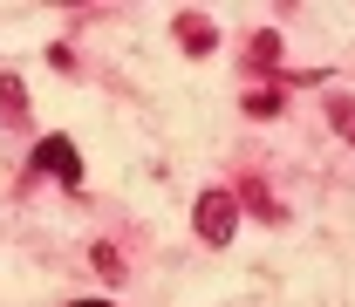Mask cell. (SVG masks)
<instances>
[{"label": "cell", "mask_w": 355, "mask_h": 307, "mask_svg": "<svg viewBox=\"0 0 355 307\" xmlns=\"http://www.w3.org/2000/svg\"><path fill=\"white\" fill-rule=\"evenodd\" d=\"M191 225H198L205 246H232V232H239V198H232V191H205L198 212H191Z\"/></svg>", "instance_id": "6da1fadb"}, {"label": "cell", "mask_w": 355, "mask_h": 307, "mask_svg": "<svg viewBox=\"0 0 355 307\" xmlns=\"http://www.w3.org/2000/svg\"><path fill=\"white\" fill-rule=\"evenodd\" d=\"M28 164H35V171H55V177H69V184L83 177V157H76V143H69V137H42Z\"/></svg>", "instance_id": "7a4b0ae2"}, {"label": "cell", "mask_w": 355, "mask_h": 307, "mask_svg": "<svg viewBox=\"0 0 355 307\" xmlns=\"http://www.w3.org/2000/svg\"><path fill=\"white\" fill-rule=\"evenodd\" d=\"M178 42L191 48V55H212V42H219V35H212V21H198V14H184V21H178Z\"/></svg>", "instance_id": "3957f363"}, {"label": "cell", "mask_w": 355, "mask_h": 307, "mask_svg": "<svg viewBox=\"0 0 355 307\" xmlns=\"http://www.w3.org/2000/svg\"><path fill=\"white\" fill-rule=\"evenodd\" d=\"M246 62H253V69H273V62H280V35H273V28H266V35H253Z\"/></svg>", "instance_id": "277c9868"}, {"label": "cell", "mask_w": 355, "mask_h": 307, "mask_svg": "<svg viewBox=\"0 0 355 307\" xmlns=\"http://www.w3.org/2000/svg\"><path fill=\"white\" fill-rule=\"evenodd\" d=\"M328 123L355 143V96H328Z\"/></svg>", "instance_id": "5b68a950"}, {"label": "cell", "mask_w": 355, "mask_h": 307, "mask_svg": "<svg viewBox=\"0 0 355 307\" xmlns=\"http://www.w3.org/2000/svg\"><path fill=\"white\" fill-rule=\"evenodd\" d=\"M0 109H7V116H28V89H21V76H0Z\"/></svg>", "instance_id": "8992f818"}, {"label": "cell", "mask_w": 355, "mask_h": 307, "mask_svg": "<svg viewBox=\"0 0 355 307\" xmlns=\"http://www.w3.org/2000/svg\"><path fill=\"white\" fill-rule=\"evenodd\" d=\"M246 109H253V116H280V96H273V89H260V96H253Z\"/></svg>", "instance_id": "52a82bcc"}, {"label": "cell", "mask_w": 355, "mask_h": 307, "mask_svg": "<svg viewBox=\"0 0 355 307\" xmlns=\"http://www.w3.org/2000/svg\"><path fill=\"white\" fill-rule=\"evenodd\" d=\"M69 307H110V301H69Z\"/></svg>", "instance_id": "ba28073f"}]
</instances>
